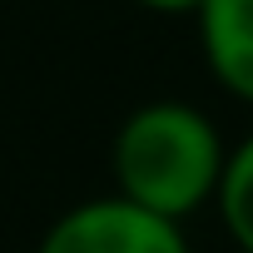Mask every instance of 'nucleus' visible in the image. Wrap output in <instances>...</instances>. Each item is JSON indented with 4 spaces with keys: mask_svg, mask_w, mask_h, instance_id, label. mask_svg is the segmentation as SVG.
I'll return each instance as SVG.
<instances>
[{
    "mask_svg": "<svg viewBox=\"0 0 253 253\" xmlns=\"http://www.w3.org/2000/svg\"><path fill=\"white\" fill-rule=\"evenodd\" d=\"M209 75L243 104H253V0H204L194 15Z\"/></svg>",
    "mask_w": 253,
    "mask_h": 253,
    "instance_id": "3",
    "label": "nucleus"
},
{
    "mask_svg": "<svg viewBox=\"0 0 253 253\" xmlns=\"http://www.w3.org/2000/svg\"><path fill=\"white\" fill-rule=\"evenodd\" d=\"M139 10H154V15H199L204 0H134Z\"/></svg>",
    "mask_w": 253,
    "mask_h": 253,
    "instance_id": "5",
    "label": "nucleus"
},
{
    "mask_svg": "<svg viewBox=\"0 0 253 253\" xmlns=\"http://www.w3.org/2000/svg\"><path fill=\"white\" fill-rule=\"evenodd\" d=\"M228 149L218 124L189 99H149L119 124L109 169L114 194L169 223L209 209L218 199Z\"/></svg>",
    "mask_w": 253,
    "mask_h": 253,
    "instance_id": "1",
    "label": "nucleus"
},
{
    "mask_svg": "<svg viewBox=\"0 0 253 253\" xmlns=\"http://www.w3.org/2000/svg\"><path fill=\"white\" fill-rule=\"evenodd\" d=\"M35 253H194L184 223H169L119 194L65 209L35 243Z\"/></svg>",
    "mask_w": 253,
    "mask_h": 253,
    "instance_id": "2",
    "label": "nucleus"
},
{
    "mask_svg": "<svg viewBox=\"0 0 253 253\" xmlns=\"http://www.w3.org/2000/svg\"><path fill=\"white\" fill-rule=\"evenodd\" d=\"M218 218L228 228V238L238 243V253H253V134H243L228 149V169L218 184Z\"/></svg>",
    "mask_w": 253,
    "mask_h": 253,
    "instance_id": "4",
    "label": "nucleus"
}]
</instances>
